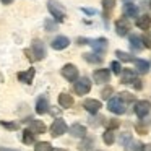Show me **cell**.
Here are the masks:
<instances>
[{"label": "cell", "instance_id": "6da1fadb", "mask_svg": "<svg viewBox=\"0 0 151 151\" xmlns=\"http://www.w3.org/2000/svg\"><path fill=\"white\" fill-rule=\"evenodd\" d=\"M47 10H49V13L52 15V18L55 20V23H62L67 17L63 5L60 4V2H57V0H49V2H47Z\"/></svg>", "mask_w": 151, "mask_h": 151}, {"label": "cell", "instance_id": "7a4b0ae2", "mask_svg": "<svg viewBox=\"0 0 151 151\" xmlns=\"http://www.w3.org/2000/svg\"><path fill=\"white\" fill-rule=\"evenodd\" d=\"M73 89H75V93H76L78 96L88 94V93L91 91V81H89V78L83 76V78L76 80V83H75V86H73Z\"/></svg>", "mask_w": 151, "mask_h": 151}, {"label": "cell", "instance_id": "3957f363", "mask_svg": "<svg viewBox=\"0 0 151 151\" xmlns=\"http://www.w3.org/2000/svg\"><path fill=\"white\" fill-rule=\"evenodd\" d=\"M68 130V127H67V122L63 120V119H55V120L52 122V125H50V135L52 137H60V135H63L65 132Z\"/></svg>", "mask_w": 151, "mask_h": 151}, {"label": "cell", "instance_id": "277c9868", "mask_svg": "<svg viewBox=\"0 0 151 151\" xmlns=\"http://www.w3.org/2000/svg\"><path fill=\"white\" fill-rule=\"evenodd\" d=\"M107 109L112 112V114H117V115L125 114V104H124V102H122L119 98H111V99H109Z\"/></svg>", "mask_w": 151, "mask_h": 151}, {"label": "cell", "instance_id": "5b68a950", "mask_svg": "<svg viewBox=\"0 0 151 151\" xmlns=\"http://www.w3.org/2000/svg\"><path fill=\"white\" fill-rule=\"evenodd\" d=\"M62 76L65 80H68V81H76L78 80V68H76L73 63H67V65H63L62 68Z\"/></svg>", "mask_w": 151, "mask_h": 151}, {"label": "cell", "instance_id": "8992f818", "mask_svg": "<svg viewBox=\"0 0 151 151\" xmlns=\"http://www.w3.org/2000/svg\"><path fill=\"white\" fill-rule=\"evenodd\" d=\"M89 46L93 47L94 54L102 55V54L107 50V39H106V37H98V39H93V41H89Z\"/></svg>", "mask_w": 151, "mask_h": 151}, {"label": "cell", "instance_id": "52a82bcc", "mask_svg": "<svg viewBox=\"0 0 151 151\" xmlns=\"http://www.w3.org/2000/svg\"><path fill=\"white\" fill-rule=\"evenodd\" d=\"M150 111H151V102L146 101V99L138 101L137 104H135V114H137V117H140V119L146 117V115L150 114Z\"/></svg>", "mask_w": 151, "mask_h": 151}, {"label": "cell", "instance_id": "ba28073f", "mask_svg": "<svg viewBox=\"0 0 151 151\" xmlns=\"http://www.w3.org/2000/svg\"><path fill=\"white\" fill-rule=\"evenodd\" d=\"M31 50L34 54V59L36 60H42L46 57V46L42 44V41L39 39H34L33 44H31Z\"/></svg>", "mask_w": 151, "mask_h": 151}, {"label": "cell", "instance_id": "9c48e42d", "mask_svg": "<svg viewBox=\"0 0 151 151\" xmlns=\"http://www.w3.org/2000/svg\"><path fill=\"white\" fill-rule=\"evenodd\" d=\"M130 28H132V24L128 21V18H119L115 21V31H117L119 36H127Z\"/></svg>", "mask_w": 151, "mask_h": 151}, {"label": "cell", "instance_id": "30bf717a", "mask_svg": "<svg viewBox=\"0 0 151 151\" xmlns=\"http://www.w3.org/2000/svg\"><path fill=\"white\" fill-rule=\"evenodd\" d=\"M93 78H94L96 83H99V85H102V83H107L109 80H111V70L107 68H99L94 72V75H93Z\"/></svg>", "mask_w": 151, "mask_h": 151}, {"label": "cell", "instance_id": "8fae6325", "mask_svg": "<svg viewBox=\"0 0 151 151\" xmlns=\"http://www.w3.org/2000/svg\"><path fill=\"white\" fill-rule=\"evenodd\" d=\"M68 46H70V39L67 36H57L55 39L50 42V47L55 49V50H63V49H67Z\"/></svg>", "mask_w": 151, "mask_h": 151}, {"label": "cell", "instance_id": "7c38bea8", "mask_svg": "<svg viewBox=\"0 0 151 151\" xmlns=\"http://www.w3.org/2000/svg\"><path fill=\"white\" fill-rule=\"evenodd\" d=\"M83 107H85L89 114H98L99 109L102 107V104H101V101H98V99H86V101L83 102Z\"/></svg>", "mask_w": 151, "mask_h": 151}, {"label": "cell", "instance_id": "4fadbf2b", "mask_svg": "<svg viewBox=\"0 0 151 151\" xmlns=\"http://www.w3.org/2000/svg\"><path fill=\"white\" fill-rule=\"evenodd\" d=\"M34 75H36V70L31 67V68L24 70V72H20L18 73V80H20L21 83H24V85H31L34 80Z\"/></svg>", "mask_w": 151, "mask_h": 151}, {"label": "cell", "instance_id": "5bb4252c", "mask_svg": "<svg viewBox=\"0 0 151 151\" xmlns=\"http://www.w3.org/2000/svg\"><path fill=\"white\" fill-rule=\"evenodd\" d=\"M68 132H70V135L75 137V138H85L86 137V127L81 124H73L72 127L68 128Z\"/></svg>", "mask_w": 151, "mask_h": 151}, {"label": "cell", "instance_id": "9a60e30c", "mask_svg": "<svg viewBox=\"0 0 151 151\" xmlns=\"http://www.w3.org/2000/svg\"><path fill=\"white\" fill-rule=\"evenodd\" d=\"M73 96H70L68 93H60L59 94V106L63 109H70L73 106Z\"/></svg>", "mask_w": 151, "mask_h": 151}, {"label": "cell", "instance_id": "2e32d148", "mask_svg": "<svg viewBox=\"0 0 151 151\" xmlns=\"http://www.w3.org/2000/svg\"><path fill=\"white\" fill-rule=\"evenodd\" d=\"M135 24H137V28H140V29L148 31L151 28V17L150 15H141L140 18H137Z\"/></svg>", "mask_w": 151, "mask_h": 151}, {"label": "cell", "instance_id": "e0dca14e", "mask_svg": "<svg viewBox=\"0 0 151 151\" xmlns=\"http://www.w3.org/2000/svg\"><path fill=\"white\" fill-rule=\"evenodd\" d=\"M137 80V76H135V72L133 70H122V76H120V83H124V85H132V83Z\"/></svg>", "mask_w": 151, "mask_h": 151}, {"label": "cell", "instance_id": "ac0fdd59", "mask_svg": "<svg viewBox=\"0 0 151 151\" xmlns=\"http://www.w3.org/2000/svg\"><path fill=\"white\" fill-rule=\"evenodd\" d=\"M47 109H49V101H47L46 96H39L36 101V112L37 114H46Z\"/></svg>", "mask_w": 151, "mask_h": 151}, {"label": "cell", "instance_id": "d6986e66", "mask_svg": "<svg viewBox=\"0 0 151 151\" xmlns=\"http://www.w3.org/2000/svg\"><path fill=\"white\" fill-rule=\"evenodd\" d=\"M137 15H138V7L133 4V2H128V4L124 5V17L135 18Z\"/></svg>", "mask_w": 151, "mask_h": 151}, {"label": "cell", "instance_id": "ffe728a7", "mask_svg": "<svg viewBox=\"0 0 151 151\" xmlns=\"http://www.w3.org/2000/svg\"><path fill=\"white\" fill-rule=\"evenodd\" d=\"M130 46H132V49L137 50V52H140L141 49H145L143 41H141V37L137 36V34H132V36H130Z\"/></svg>", "mask_w": 151, "mask_h": 151}, {"label": "cell", "instance_id": "44dd1931", "mask_svg": "<svg viewBox=\"0 0 151 151\" xmlns=\"http://www.w3.org/2000/svg\"><path fill=\"white\" fill-rule=\"evenodd\" d=\"M135 67H137V72L140 73H148V70H150V62H146V60L143 59H135Z\"/></svg>", "mask_w": 151, "mask_h": 151}, {"label": "cell", "instance_id": "7402d4cb", "mask_svg": "<svg viewBox=\"0 0 151 151\" xmlns=\"http://www.w3.org/2000/svg\"><path fill=\"white\" fill-rule=\"evenodd\" d=\"M29 130L33 132V133H44V132H46V125L41 120H34V122H31Z\"/></svg>", "mask_w": 151, "mask_h": 151}, {"label": "cell", "instance_id": "603a6c76", "mask_svg": "<svg viewBox=\"0 0 151 151\" xmlns=\"http://www.w3.org/2000/svg\"><path fill=\"white\" fill-rule=\"evenodd\" d=\"M83 59L89 63H101L102 62V57L98 55V54H94V52L93 54H83Z\"/></svg>", "mask_w": 151, "mask_h": 151}, {"label": "cell", "instance_id": "cb8c5ba5", "mask_svg": "<svg viewBox=\"0 0 151 151\" xmlns=\"http://www.w3.org/2000/svg\"><path fill=\"white\" fill-rule=\"evenodd\" d=\"M115 57H119L120 62H133V55H130L128 52H124V50H115Z\"/></svg>", "mask_w": 151, "mask_h": 151}, {"label": "cell", "instance_id": "d4e9b609", "mask_svg": "<svg viewBox=\"0 0 151 151\" xmlns=\"http://www.w3.org/2000/svg\"><path fill=\"white\" fill-rule=\"evenodd\" d=\"M21 140H23L24 145H33V143H34V133H33L31 130H24Z\"/></svg>", "mask_w": 151, "mask_h": 151}, {"label": "cell", "instance_id": "484cf974", "mask_svg": "<svg viewBox=\"0 0 151 151\" xmlns=\"http://www.w3.org/2000/svg\"><path fill=\"white\" fill-rule=\"evenodd\" d=\"M115 7V0H102V8L106 10V18L109 17V12L114 10Z\"/></svg>", "mask_w": 151, "mask_h": 151}, {"label": "cell", "instance_id": "4316f807", "mask_svg": "<svg viewBox=\"0 0 151 151\" xmlns=\"http://www.w3.org/2000/svg\"><path fill=\"white\" fill-rule=\"evenodd\" d=\"M102 140H104V143H106V145H112V143L115 141V135H114V132L106 130V132H104V135H102Z\"/></svg>", "mask_w": 151, "mask_h": 151}, {"label": "cell", "instance_id": "83f0119b", "mask_svg": "<svg viewBox=\"0 0 151 151\" xmlns=\"http://www.w3.org/2000/svg\"><path fill=\"white\" fill-rule=\"evenodd\" d=\"M0 125H2L4 128H7V130H18V128H20L18 122H7V120H0Z\"/></svg>", "mask_w": 151, "mask_h": 151}, {"label": "cell", "instance_id": "f1b7e54d", "mask_svg": "<svg viewBox=\"0 0 151 151\" xmlns=\"http://www.w3.org/2000/svg\"><path fill=\"white\" fill-rule=\"evenodd\" d=\"M34 151H52V146L47 141H39L36 145V148H34Z\"/></svg>", "mask_w": 151, "mask_h": 151}, {"label": "cell", "instance_id": "f546056e", "mask_svg": "<svg viewBox=\"0 0 151 151\" xmlns=\"http://www.w3.org/2000/svg\"><path fill=\"white\" fill-rule=\"evenodd\" d=\"M106 127H107V130L114 132L115 128L120 127V122L117 120V119H111V120H107V124H106Z\"/></svg>", "mask_w": 151, "mask_h": 151}, {"label": "cell", "instance_id": "4dcf8cb0", "mask_svg": "<svg viewBox=\"0 0 151 151\" xmlns=\"http://www.w3.org/2000/svg\"><path fill=\"white\" fill-rule=\"evenodd\" d=\"M111 70H112V73H115V75H120L124 68L120 67V62H119V60H114V62H111Z\"/></svg>", "mask_w": 151, "mask_h": 151}, {"label": "cell", "instance_id": "1f68e13d", "mask_svg": "<svg viewBox=\"0 0 151 151\" xmlns=\"http://www.w3.org/2000/svg\"><path fill=\"white\" fill-rule=\"evenodd\" d=\"M119 99H120V101L122 102H132V101H133V94H130V93H127V91H124V93H120V94H119Z\"/></svg>", "mask_w": 151, "mask_h": 151}, {"label": "cell", "instance_id": "d6a6232c", "mask_svg": "<svg viewBox=\"0 0 151 151\" xmlns=\"http://www.w3.org/2000/svg\"><path fill=\"white\" fill-rule=\"evenodd\" d=\"M44 28H46V31H50V33H52V31L57 29V23L52 20H46L44 21Z\"/></svg>", "mask_w": 151, "mask_h": 151}, {"label": "cell", "instance_id": "836d02e7", "mask_svg": "<svg viewBox=\"0 0 151 151\" xmlns=\"http://www.w3.org/2000/svg\"><path fill=\"white\" fill-rule=\"evenodd\" d=\"M112 93H114V89H112L111 86H107V88H104V89L101 91V96H102V99H111Z\"/></svg>", "mask_w": 151, "mask_h": 151}, {"label": "cell", "instance_id": "e575fe53", "mask_svg": "<svg viewBox=\"0 0 151 151\" xmlns=\"http://www.w3.org/2000/svg\"><path fill=\"white\" fill-rule=\"evenodd\" d=\"M132 141V135L130 133H122V137H120V143L124 145L125 148L128 146V143Z\"/></svg>", "mask_w": 151, "mask_h": 151}, {"label": "cell", "instance_id": "d590c367", "mask_svg": "<svg viewBox=\"0 0 151 151\" xmlns=\"http://www.w3.org/2000/svg\"><path fill=\"white\" fill-rule=\"evenodd\" d=\"M141 41H143V46L145 47L151 49V34H145V36L141 37Z\"/></svg>", "mask_w": 151, "mask_h": 151}, {"label": "cell", "instance_id": "8d00e7d4", "mask_svg": "<svg viewBox=\"0 0 151 151\" xmlns=\"http://www.w3.org/2000/svg\"><path fill=\"white\" fill-rule=\"evenodd\" d=\"M135 128H137V132L140 135H146L148 133V128L145 127V125H141V124H137V127H135Z\"/></svg>", "mask_w": 151, "mask_h": 151}, {"label": "cell", "instance_id": "74e56055", "mask_svg": "<svg viewBox=\"0 0 151 151\" xmlns=\"http://www.w3.org/2000/svg\"><path fill=\"white\" fill-rule=\"evenodd\" d=\"M93 145V140H86L85 143L80 145V151H88V146H91Z\"/></svg>", "mask_w": 151, "mask_h": 151}, {"label": "cell", "instance_id": "f35d334b", "mask_svg": "<svg viewBox=\"0 0 151 151\" xmlns=\"http://www.w3.org/2000/svg\"><path fill=\"white\" fill-rule=\"evenodd\" d=\"M132 151H145V146L141 143H135L133 148H132Z\"/></svg>", "mask_w": 151, "mask_h": 151}, {"label": "cell", "instance_id": "ab89813d", "mask_svg": "<svg viewBox=\"0 0 151 151\" xmlns=\"http://www.w3.org/2000/svg\"><path fill=\"white\" fill-rule=\"evenodd\" d=\"M132 85L135 86V89H141V88H143V83H141L140 80H135V81L132 83Z\"/></svg>", "mask_w": 151, "mask_h": 151}, {"label": "cell", "instance_id": "60d3db41", "mask_svg": "<svg viewBox=\"0 0 151 151\" xmlns=\"http://www.w3.org/2000/svg\"><path fill=\"white\" fill-rule=\"evenodd\" d=\"M81 12H83V13H86V15H94L96 13L94 8H81Z\"/></svg>", "mask_w": 151, "mask_h": 151}, {"label": "cell", "instance_id": "b9f144b4", "mask_svg": "<svg viewBox=\"0 0 151 151\" xmlns=\"http://www.w3.org/2000/svg\"><path fill=\"white\" fill-rule=\"evenodd\" d=\"M78 44H80V46H85V44H89V39H85V37H78Z\"/></svg>", "mask_w": 151, "mask_h": 151}, {"label": "cell", "instance_id": "7bdbcfd3", "mask_svg": "<svg viewBox=\"0 0 151 151\" xmlns=\"http://www.w3.org/2000/svg\"><path fill=\"white\" fill-rule=\"evenodd\" d=\"M0 2H2V4H4V5H10L12 2H13V0H0Z\"/></svg>", "mask_w": 151, "mask_h": 151}, {"label": "cell", "instance_id": "ee69618b", "mask_svg": "<svg viewBox=\"0 0 151 151\" xmlns=\"http://www.w3.org/2000/svg\"><path fill=\"white\" fill-rule=\"evenodd\" d=\"M0 151H18V150H12V148H0Z\"/></svg>", "mask_w": 151, "mask_h": 151}, {"label": "cell", "instance_id": "f6af8a7d", "mask_svg": "<svg viewBox=\"0 0 151 151\" xmlns=\"http://www.w3.org/2000/svg\"><path fill=\"white\" fill-rule=\"evenodd\" d=\"M52 151H67V150H63V148H52Z\"/></svg>", "mask_w": 151, "mask_h": 151}, {"label": "cell", "instance_id": "bcb514c9", "mask_svg": "<svg viewBox=\"0 0 151 151\" xmlns=\"http://www.w3.org/2000/svg\"><path fill=\"white\" fill-rule=\"evenodd\" d=\"M125 2H127V4H128V2H132V0H125Z\"/></svg>", "mask_w": 151, "mask_h": 151}]
</instances>
